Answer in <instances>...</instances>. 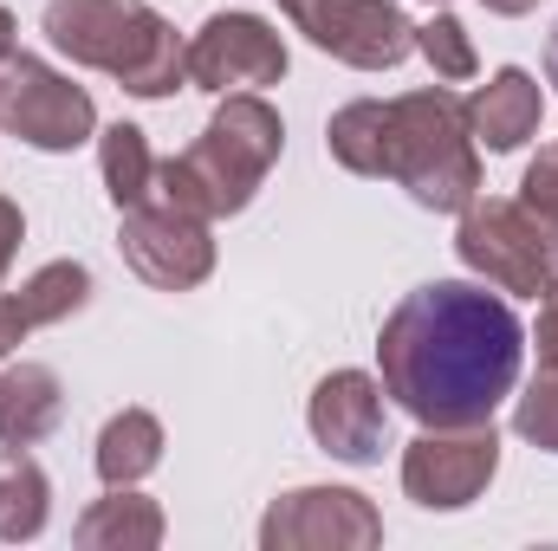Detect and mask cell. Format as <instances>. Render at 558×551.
<instances>
[{
  "label": "cell",
  "instance_id": "6da1fadb",
  "mask_svg": "<svg viewBox=\"0 0 558 551\" xmlns=\"http://www.w3.org/2000/svg\"><path fill=\"white\" fill-rule=\"evenodd\" d=\"M526 325L487 279H428L397 298L377 331L384 396L422 428L494 421V409L520 390Z\"/></svg>",
  "mask_w": 558,
  "mask_h": 551
},
{
  "label": "cell",
  "instance_id": "7a4b0ae2",
  "mask_svg": "<svg viewBox=\"0 0 558 551\" xmlns=\"http://www.w3.org/2000/svg\"><path fill=\"white\" fill-rule=\"evenodd\" d=\"M325 149L351 175L410 188V201L428 215H461L481 195V143L468 131V105L441 85L331 111Z\"/></svg>",
  "mask_w": 558,
  "mask_h": 551
},
{
  "label": "cell",
  "instance_id": "3957f363",
  "mask_svg": "<svg viewBox=\"0 0 558 551\" xmlns=\"http://www.w3.org/2000/svg\"><path fill=\"white\" fill-rule=\"evenodd\" d=\"M279 149H286V124L274 105L260 91H228L202 137L182 156L156 162V195H169L175 208H189L202 221H228V215L254 208Z\"/></svg>",
  "mask_w": 558,
  "mask_h": 551
},
{
  "label": "cell",
  "instance_id": "277c9868",
  "mask_svg": "<svg viewBox=\"0 0 558 551\" xmlns=\"http://www.w3.org/2000/svg\"><path fill=\"white\" fill-rule=\"evenodd\" d=\"M39 33L85 72L118 78L131 98H175L189 85V46L149 0H46Z\"/></svg>",
  "mask_w": 558,
  "mask_h": 551
},
{
  "label": "cell",
  "instance_id": "5b68a950",
  "mask_svg": "<svg viewBox=\"0 0 558 551\" xmlns=\"http://www.w3.org/2000/svg\"><path fill=\"white\" fill-rule=\"evenodd\" d=\"M454 254L474 279L513 298H539L558 285V215L533 208L526 195H474L454 228Z\"/></svg>",
  "mask_w": 558,
  "mask_h": 551
},
{
  "label": "cell",
  "instance_id": "8992f818",
  "mask_svg": "<svg viewBox=\"0 0 558 551\" xmlns=\"http://www.w3.org/2000/svg\"><path fill=\"white\" fill-rule=\"evenodd\" d=\"M0 137L65 156V149L98 137V105L59 65H46L33 52H7L0 59Z\"/></svg>",
  "mask_w": 558,
  "mask_h": 551
},
{
  "label": "cell",
  "instance_id": "52a82bcc",
  "mask_svg": "<svg viewBox=\"0 0 558 551\" xmlns=\"http://www.w3.org/2000/svg\"><path fill=\"white\" fill-rule=\"evenodd\" d=\"M118 247H124V267L156 292H195L215 273V221L175 208L169 195H149L118 215Z\"/></svg>",
  "mask_w": 558,
  "mask_h": 551
},
{
  "label": "cell",
  "instance_id": "ba28073f",
  "mask_svg": "<svg viewBox=\"0 0 558 551\" xmlns=\"http://www.w3.org/2000/svg\"><path fill=\"white\" fill-rule=\"evenodd\" d=\"M292 33L357 72H397L416 52V20L397 0H279Z\"/></svg>",
  "mask_w": 558,
  "mask_h": 551
},
{
  "label": "cell",
  "instance_id": "9c48e42d",
  "mask_svg": "<svg viewBox=\"0 0 558 551\" xmlns=\"http://www.w3.org/2000/svg\"><path fill=\"white\" fill-rule=\"evenodd\" d=\"M500 474V434L494 421H461V428H422L403 448V493L422 513H461L474 506Z\"/></svg>",
  "mask_w": 558,
  "mask_h": 551
},
{
  "label": "cell",
  "instance_id": "30bf717a",
  "mask_svg": "<svg viewBox=\"0 0 558 551\" xmlns=\"http://www.w3.org/2000/svg\"><path fill=\"white\" fill-rule=\"evenodd\" d=\"M384 546V513L357 487H292L260 519V551H371Z\"/></svg>",
  "mask_w": 558,
  "mask_h": 551
},
{
  "label": "cell",
  "instance_id": "8fae6325",
  "mask_svg": "<svg viewBox=\"0 0 558 551\" xmlns=\"http://www.w3.org/2000/svg\"><path fill=\"white\" fill-rule=\"evenodd\" d=\"M286 78V39L260 13H208L189 39V85L195 91H267Z\"/></svg>",
  "mask_w": 558,
  "mask_h": 551
},
{
  "label": "cell",
  "instance_id": "7c38bea8",
  "mask_svg": "<svg viewBox=\"0 0 558 551\" xmlns=\"http://www.w3.org/2000/svg\"><path fill=\"white\" fill-rule=\"evenodd\" d=\"M384 421H390V403H384V377L371 370H331L312 403H305V428L312 441L331 454V461H351V467H371L384 454Z\"/></svg>",
  "mask_w": 558,
  "mask_h": 551
},
{
  "label": "cell",
  "instance_id": "4fadbf2b",
  "mask_svg": "<svg viewBox=\"0 0 558 551\" xmlns=\"http://www.w3.org/2000/svg\"><path fill=\"white\" fill-rule=\"evenodd\" d=\"M539 118H546V91H539V78L520 72V65H500V72L468 98V131H474L481 149H494V156L520 149V143L539 131Z\"/></svg>",
  "mask_w": 558,
  "mask_h": 551
},
{
  "label": "cell",
  "instance_id": "5bb4252c",
  "mask_svg": "<svg viewBox=\"0 0 558 551\" xmlns=\"http://www.w3.org/2000/svg\"><path fill=\"white\" fill-rule=\"evenodd\" d=\"M65 415V383L52 364H7L0 370V448H39Z\"/></svg>",
  "mask_w": 558,
  "mask_h": 551
},
{
  "label": "cell",
  "instance_id": "9a60e30c",
  "mask_svg": "<svg viewBox=\"0 0 558 551\" xmlns=\"http://www.w3.org/2000/svg\"><path fill=\"white\" fill-rule=\"evenodd\" d=\"M169 532L162 506L137 493V487H111L105 500L85 506V519L72 526V546L78 551H156Z\"/></svg>",
  "mask_w": 558,
  "mask_h": 551
},
{
  "label": "cell",
  "instance_id": "2e32d148",
  "mask_svg": "<svg viewBox=\"0 0 558 551\" xmlns=\"http://www.w3.org/2000/svg\"><path fill=\"white\" fill-rule=\"evenodd\" d=\"M92 467L105 487H137L162 467V421L149 409H118L98 428V448H92Z\"/></svg>",
  "mask_w": 558,
  "mask_h": 551
},
{
  "label": "cell",
  "instance_id": "e0dca14e",
  "mask_svg": "<svg viewBox=\"0 0 558 551\" xmlns=\"http://www.w3.org/2000/svg\"><path fill=\"white\" fill-rule=\"evenodd\" d=\"M52 519V480L26 448H0V546L39 539Z\"/></svg>",
  "mask_w": 558,
  "mask_h": 551
},
{
  "label": "cell",
  "instance_id": "ac0fdd59",
  "mask_svg": "<svg viewBox=\"0 0 558 551\" xmlns=\"http://www.w3.org/2000/svg\"><path fill=\"white\" fill-rule=\"evenodd\" d=\"M13 311L26 318V331L39 325H65L72 311L92 305V267L85 260H46L33 279H20V292H7Z\"/></svg>",
  "mask_w": 558,
  "mask_h": 551
},
{
  "label": "cell",
  "instance_id": "d6986e66",
  "mask_svg": "<svg viewBox=\"0 0 558 551\" xmlns=\"http://www.w3.org/2000/svg\"><path fill=\"white\" fill-rule=\"evenodd\" d=\"M98 169H105V195H111L118 215L156 195V156H149V137H143L137 124L98 131Z\"/></svg>",
  "mask_w": 558,
  "mask_h": 551
},
{
  "label": "cell",
  "instance_id": "ffe728a7",
  "mask_svg": "<svg viewBox=\"0 0 558 551\" xmlns=\"http://www.w3.org/2000/svg\"><path fill=\"white\" fill-rule=\"evenodd\" d=\"M416 52L428 59V72H435V78H448V85H461V78H474V72H481L474 39H468V26H461L454 13H435L428 26H416Z\"/></svg>",
  "mask_w": 558,
  "mask_h": 551
},
{
  "label": "cell",
  "instance_id": "44dd1931",
  "mask_svg": "<svg viewBox=\"0 0 558 551\" xmlns=\"http://www.w3.org/2000/svg\"><path fill=\"white\" fill-rule=\"evenodd\" d=\"M513 434L533 441L539 454H558V370H539L526 396H513Z\"/></svg>",
  "mask_w": 558,
  "mask_h": 551
},
{
  "label": "cell",
  "instance_id": "7402d4cb",
  "mask_svg": "<svg viewBox=\"0 0 558 551\" xmlns=\"http://www.w3.org/2000/svg\"><path fill=\"white\" fill-rule=\"evenodd\" d=\"M520 195L533 201V208H546V215H558V137L526 162V175H520Z\"/></svg>",
  "mask_w": 558,
  "mask_h": 551
},
{
  "label": "cell",
  "instance_id": "603a6c76",
  "mask_svg": "<svg viewBox=\"0 0 558 551\" xmlns=\"http://www.w3.org/2000/svg\"><path fill=\"white\" fill-rule=\"evenodd\" d=\"M526 351H539V370H558V285L539 292V325H533Z\"/></svg>",
  "mask_w": 558,
  "mask_h": 551
},
{
  "label": "cell",
  "instance_id": "cb8c5ba5",
  "mask_svg": "<svg viewBox=\"0 0 558 551\" xmlns=\"http://www.w3.org/2000/svg\"><path fill=\"white\" fill-rule=\"evenodd\" d=\"M20 241H26V215H20V201L0 195V285H7V267H13Z\"/></svg>",
  "mask_w": 558,
  "mask_h": 551
},
{
  "label": "cell",
  "instance_id": "d4e9b609",
  "mask_svg": "<svg viewBox=\"0 0 558 551\" xmlns=\"http://www.w3.org/2000/svg\"><path fill=\"white\" fill-rule=\"evenodd\" d=\"M13 344H26V318H20V311H13V298L0 292V364L13 357Z\"/></svg>",
  "mask_w": 558,
  "mask_h": 551
},
{
  "label": "cell",
  "instance_id": "484cf974",
  "mask_svg": "<svg viewBox=\"0 0 558 551\" xmlns=\"http://www.w3.org/2000/svg\"><path fill=\"white\" fill-rule=\"evenodd\" d=\"M481 7H487V13H500V20H520V13H533L539 0H481Z\"/></svg>",
  "mask_w": 558,
  "mask_h": 551
},
{
  "label": "cell",
  "instance_id": "4316f807",
  "mask_svg": "<svg viewBox=\"0 0 558 551\" xmlns=\"http://www.w3.org/2000/svg\"><path fill=\"white\" fill-rule=\"evenodd\" d=\"M546 85L558 91V20H553V39H546Z\"/></svg>",
  "mask_w": 558,
  "mask_h": 551
},
{
  "label": "cell",
  "instance_id": "83f0119b",
  "mask_svg": "<svg viewBox=\"0 0 558 551\" xmlns=\"http://www.w3.org/2000/svg\"><path fill=\"white\" fill-rule=\"evenodd\" d=\"M13 33H20V26H13V13H7V7H0V59H7V52H13Z\"/></svg>",
  "mask_w": 558,
  "mask_h": 551
},
{
  "label": "cell",
  "instance_id": "f1b7e54d",
  "mask_svg": "<svg viewBox=\"0 0 558 551\" xmlns=\"http://www.w3.org/2000/svg\"><path fill=\"white\" fill-rule=\"evenodd\" d=\"M435 7H441V0H435Z\"/></svg>",
  "mask_w": 558,
  "mask_h": 551
}]
</instances>
